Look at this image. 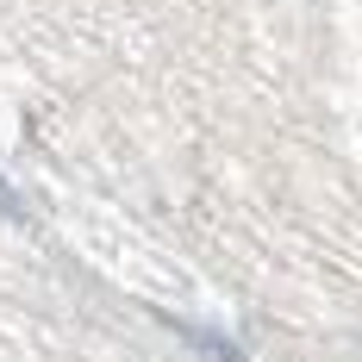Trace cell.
I'll use <instances>...</instances> for the list:
<instances>
[{
  "label": "cell",
  "mask_w": 362,
  "mask_h": 362,
  "mask_svg": "<svg viewBox=\"0 0 362 362\" xmlns=\"http://www.w3.org/2000/svg\"><path fill=\"white\" fill-rule=\"evenodd\" d=\"M169 325H175L181 337L194 344V350H206L213 362H244V350H238L231 337H218V331H206V325H187V319H169Z\"/></svg>",
  "instance_id": "obj_1"
},
{
  "label": "cell",
  "mask_w": 362,
  "mask_h": 362,
  "mask_svg": "<svg viewBox=\"0 0 362 362\" xmlns=\"http://www.w3.org/2000/svg\"><path fill=\"white\" fill-rule=\"evenodd\" d=\"M0 218H25V200H19L6 181H0Z\"/></svg>",
  "instance_id": "obj_2"
}]
</instances>
